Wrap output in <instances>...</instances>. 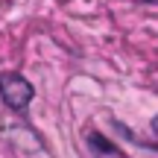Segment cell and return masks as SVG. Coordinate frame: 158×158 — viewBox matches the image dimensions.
Listing matches in <instances>:
<instances>
[{"mask_svg":"<svg viewBox=\"0 0 158 158\" xmlns=\"http://www.w3.org/2000/svg\"><path fill=\"white\" fill-rule=\"evenodd\" d=\"M0 97H3V102L9 108L21 111L32 100V85L23 76H18V73H6V76H0Z\"/></svg>","mask_w":158,"mask_h":158,"instance_id":"6da1fadb","label":"cell"}]
</instances>
